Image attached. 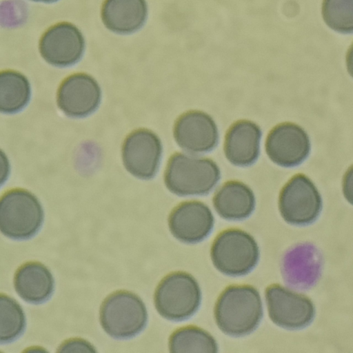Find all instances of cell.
Segmentation results:
<instances>
[{"instance_id":"6da1fadb","label":"cell","mask_w":353,"mask_h":353,"mask_svg":"<svg viewBox=\"0 0 353 353\" xmlns=\"http://www.w3.org/2000/svg\"><path fill=\"white\" fill-rule=\"evenodd\" d=\"M263 316V305L258 290L248 285H231L219 296L214 317L225 334L241 336L254 331Z\"/></svg>"},{"instance_id":"7a4b0ae2","label":"cell","mask_w":353,"mask_h":353,"mask_svg":"<svg viewBox=\"0 0 353 353\" xmlns=\"http://www.w3.org/2000/svg\"><path fill=\"white\" fill-rule=\"evenodd\" d=\"M219 178V168L213 161L177 154L169 161L165 180L171 192L188 196L208 194Z\"/></svg>"},{"instance_id":"3957f363","label":"cell","mask_w":353,"mask_h":353,"mask_svg":"<svg viewBox=\"0 0 353 353\" xmlns=\"http://www.w3.org/2000/svg\"><path fill=\"white\" fill-rule=\"evenodd\" d=\"M43 221V208L30 192L12 190L0 198V232L14 239L34 236Z\"/></svg>"},{"instance_id":"277c9868","label":"cell","mask_w":353,"mask_h":353,"mask_svg":"<svg viewBox=\"0 0 353 353\" xmlns=\"http://www.w3.org/2000/svg\"><path fill=\"white\" fill-rule=\"evenodd\" d=\"M201 293L196 279L183 272H172L159 283L154 293L158 312L171 321H183L199 309Z\"/></svg>"},{"instance_id":"5b68a950","label":"cell","mask_w":353,"mask_h":353,"mask_svg":"<svg viewBox=\"0 0 353 353\" xmlns=\"http://www.w3.org/2000/svg\"><path fill=\"white\" fill-rule=\"evenodd\" d=\"M148 319L146 307L135 294L119 290L110 294L100 309V323L114 339L131 338L141 332Z\"/></svg>"},{"instance_id":"8992f818","label":"cell","mask_w":353,"mask_h":353,"mask_svg":"<svg viewBox=\"0 0 353 353\" xmlns=\"http://www.w3.org/2000/svg\"><path fill=\"white\" fill-rule=\"evenodd\" d=\"M210 254L215 268L223 274L233 276L250 272L259 258V247L253 236L234 228L217 235Z\"/></svg>"},{"instance_id":"52a82bcc","label":"cell","mask_w":353,"mask_h":353,"mask_svg":"<svg viewBox=\"0 0 353 353\" xmlns=\"http://www.w3.org/2000/svg\"><path fill=\"white\" fill-rule=\"evenodd\" d=\"M322 208L321 195L305 175L292 176L283 187L279 197V209L283 219L293 225L314 222Z\"/></svg>"},{"instance_id":"ba28073f","label":"cell","mask_w":353,"mask_h":353,"mask_svg":"<svg viewBox=\"0 0 353 353\" xmlns=\"http://www.w3.org/2000/svg\"><path fill=\"white\" fill-rule=\"evenodd\" d=\"M265 300L270 319L283 328H302L314 319V306L308 297L279 284L267 288Z\"/></svg>"},{"instance_id":"9c48e42d","label":"cell","mask_w":353,"mask_h":353,"mask_svg":"<svg viewBox=\"0 0 353 353\" xmlns=\"http://www.w3.org/2000/svg\"><path fill=\"white\" fill-rule=\"evenodd\" d=\"M269 158L283 167L301 164L310 151L307 134L299 125L287 122L277 125L269 132L265 141Z\"/></svg>"},{"instance_id":"30bf717a","label":"cell","mask_w":353,"mask_h":353,"mask_svg":"<svg viewBox=\"0 0 353 353\" xmlns=\"http://www.w3.org/2000/svg\"><path fill=\"white\" fill-rule=\"evenodd\" d=\"M85 48L79 30L69 23H60L49 28L42 36L39 50L43 58L56 66H68L77 63Z\"/></svg>"},{"instance_id":"8fae6325","label":"cell","mask_w":353,"mask_h":353,"mask_svg":"<svg viewBox=\"0 0 353 353\" xmlns=\"http://www.w3.org/2000/svg\"><path fill=\"white\" fill-rule=\"evenodd\" d=\"M172 234L180 241L195 243L211 232L214 216L210 208L200 201H187L176 207L168 219Z\"/></svg>"},{"instance_id":"7c38bea8","label":"cell","mask_w":353,"mask_h":353,"mask_svg":"<svg viewBox=\"0 0 353 353\" xmlns=\"http://www.w3.org/2000/svg\"><path fill=\"white\" fill-rule=\"evenodd\" d=\"M161 154V145L152 132L141 130L132 133L123 147V160L133 175L148 179L156 173Z\"/></svg>"},{"instance_id":"4fadbf2b","label":"cell","mask_w":353,"mask_h":353,"mask_svg":"<svg viewBox=\"0 0 353 353\" xmlns=\"http://www.w3.org/2000/svg\"><path fill=\"white\" fill-rule=\"evenodd\" d=\"M101 91L97 83L85 74H75L61 84L57 103L67 115L74 117L86 116L99 104Z\"/></svg>"},{"instance_id":"5bb4252c","label":"cell","mask_w":353,"mask_h":353,"mask_svg":"<svg viewBox=\"0 0 353 353\" xmlns=\"http://www.w3.org/2000/svg\"><path fill=\"white\" fill-rule=\"evenodd\" d=\"M322 259L318 250L310 243L299 244L290 249L282 260L284 280L291 288L305 290L319 278Z\"/></svg>"},{"instance_id":"9a60e30c","label":"cell","mask_w":353,"mask_h":353,"mask_svg":"<svg viewBox=\"0 0 353 353\" xmlns=\"http://www.w3.org/2000/svg\"><path fill=\"white\" fill-rule=\"evenodd\" d=\"M174 137L183 149L192 152H205L217 145L219 132L216 123L208 114L192 111L177 121Z\"/></svg>"},{"instance_id":"2e32d148","label":"cell","mask_w":353,"mask_h":353,"mask_svg":"<svg viewBox=\"0 0 353 353\" xmlns=\"http://www.w3.org/2000/svg\"><path fill=\"white\" fill-rule=\"evenodd\" d=\"M261 131L254 122L240 120L228 129L224 142L226 158L238 166L254 163L259 154Z\"/></svg>"},{"instance_id":"e0dca14e","label":"cell","mask_w":353,"mask_h":353,"mask_svg":"<svg viewBox=\"0 0 353 353\" xmlns=\"http://www.w3.org/2000/svg\"><path fill=\"white\" fill-rule=\"evenodd\" d=\"M147 13L145 0H105L101 18L110 30L118 34H129L143 26Z\"/></svg>"},{"instance_id":"ac0fdd59","label":"cell","mask_w":353,"mask_h":353,"mask_svg":"<svg viewBox=\"0 0 353 353\" xmlns=\"http://www.w3.org/2000/svg\"><path fill=\"white\" fill-rule=\"evenodd\" d=\"M14 285L24 301L41 303L52 295L54 282L51 272L43 264L31 261L18 268L14 277Z\"/></svg>"},{"instance_id":"d6986e66","label":"cell","mask_w":353,"mask_h":353,"mask_svg":"<svg viewBox=\"0 0 353 353\" xmlns=\"http://www.w3.org/2000/svg\"><path fill=\"white\" fill-rule=\"evenodd\" d=\"M214 207L217 213L228 220H241L254 211L255 198L252 190L240 181L225 183L215 193Z\"/></svg>"},{"instance_id":"ffe728a7","label":"cell","mask_w":353,"mask_h":353,"mask_svg":"<svg viewBox=\"0 0 353 353\" xmlns=\"http://www.w3.org/2000/svg\"><path fill=\"white\" fill-rule=\"evenodd\" d=\"M30 85L25 76L15 71L0 72V112L11 114L22 110L30 98Z\"/></svg>"},{"instance_id":"44dd1931","label":"cell","mask_w":353,"mask_h":353,"mask_svg":"<svg viewBox=\"0 0 353 353\" xmlns=\"http://www.w3.org/2000/svg\"><path fill=\"white\" fill-rule=\"evenodd\" d=\"M169 348L172 352H218V345L213 336L195 326L183 327L175 330L170 337Z\"/></svg>"},{"instance_id":"7402d4cb","label":"cell","mask_w":353,"mask_h":353,"mask_svg":"<svg viewBox=\"0 0 353 353\" xmlns=\"http://www.w3.org/2000/svg\"><path fill=\"white\" fill-rule=\"evenodd\" d=\"M26 317L21 305L12 298L0 294V343H8L24 331Z\"/></svg>"},{"instance_id":"603a6c76","label":"cell","mask_w":353,"mask_h":353,"mask_svg":"<svg viewBox=\"0 0 353 353\" xmlns=\"http://www.w3.org/2000/svg\"><path fill=\"white\" fill-rule=\"evenodd\" d=\"M322 15L332 30L341 33L352 32V0H323Z\"/></svg>"},{"instance_id":"cb8c5ba5","label":"cell","mask_w":353,"mask_h":353,"mask_svg":"<svg viewBox=\"0 0 353 353\" xmlns=\"http://www.w3.org/2000/svg\"><path fill=\"white\" fill-rule=\"evenodd\" d=\"M59 352H96L93 346L88 341L81 339H72L64 342L60 347Z\"/></svg>"},{"instance_id":"d4e9b609","label":"cell","mask_w":353,"mask_h":353,"mask_svg":"<svg viewBox=\"0 0 353 353\" xmlns=\"http://www.w3.org/2000/svg\"><path fill=\"white\" fill-rule=\"evenodd\" d=\"M10 173V163L6 155L0 150V186L7 180Z\"/></svg>"},{"instance_id":"484cf974","label":"cell","mask_w":353,"mask_h":353,"mask_svg":"<svg viewBox=\"0 0 353 353\" xmlns=\"http://www.w3.org/2000/svg\"><path fill=\"white\" fill-rule=\"evenodd\" d=\"M34 1H43V2H52V1H55L57 0H34Z\"/></svg>"}]
</instances>
